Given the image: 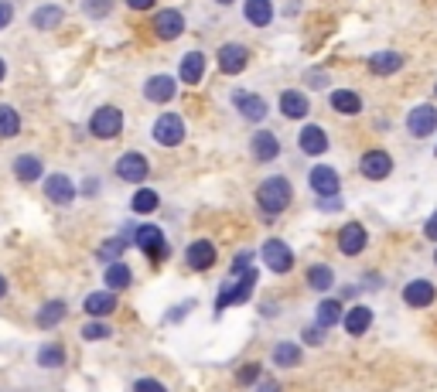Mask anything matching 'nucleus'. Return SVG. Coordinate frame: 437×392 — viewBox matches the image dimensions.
Here are the masks:
<instances>
[{"label":"nucleus","mask_w":437,"mask_h":392,"mask_svg":"<svg viewBox=\"0 0 437 392\" xmlns=\"http://www.w3.org/2000/svg\"><path fill=\"white\" fill-rule=\"evenodd\" d=\"M291 198H294V191H291V181L283 174L263 177L260 188H256V205H260L263 215H281V212H287Z\"/></svg>","instance_id":"1"},{"label":"nucleus","mask_w":437,"mask_h":392,"mask_svg":"<svg viewBox=\"0 0 437 392\" xmlns=\"http://www.w3.org/2000/svg\"><path fill=\"white\" fill-rule=\"evenodd\" d=\"M253 287H256V267H250L246 273H239L233 280H226L218 287V297H216V317L226 307H236V304H246L253 297Z\"/></svg>","instance_id":"2"},{"label":"nucleus","mask_w":437,"mask_h":392,"mask_svg":"<svg viewBox=\"0 0 437 392\" xmlns=\"http://www.w3.org/2000/svg\"><path fill=\"white\" fill-rule=\"evenodd\" d=\"M134 242H137V249H141L147 259H154V263L168 259V252H171L168 239H164V232H161L157 225H141V229L134 232Z\"/></svg>","instance_id":"3"},{"label":"nucleus","mask_w":437,"mask_h":392,"mask_svg":"<svg viewBox=\"0 0 437 392\" xmlns=\"http://www.w3.org/2000/svg\"><path fill=\"white\" fill-rule=\"evenodd\" d=\"M120 130H124V113L116 110V106H99V110L89 116V133L99 137V140L120 137Z\"/></svg>","instance_id":"4"},{"label":"nucleus","mask_w":437,"mask_h":392,"mask_svg":"<svg viewBox=\"0 0 437 392\" xmlns=\"http://www.w3.org/2000/svg\"><path fill=\"white\" fill-rule=\"evenodd\" d=\"M260 256H263V267H270L273 273H281V277L294 269V252H291V246L283 239H266Z\"/></svg>","instance_id":"5"},{"label":"nucleus","mask_w":437,"mask_h":392,"mask_svg":"<svg viewBox=\"0 0 437 392\" xmlns=\"http://www.w3.org/2000/svg\"><path fill=\"white\" fill-rule=\"evenodd\" d=\"M233 106H236V113H239L246 123H263L266 113H270V106H266L263 96L246 93V89H236V93H233Z\"/></svg>","instance_id":"6"},{"label":"nucleus","mask_w":437,"mask_h":392,"mask_svg":"<svg viewBox=\"0 0 437 392\" xmlns=\"http://www.w3.org/2000/svg\"><path fill=\"white\" fill-rule=\"evenodd\" d=\"M308 185L318 198H335L338 191H342V177L335 167H328V164H314L311 174H308Z\"/></svg>","instance_id":"7"},{"label":"nucleus","mask_w":437,"mask_h":392,"mask_svg":"<svg viewBox=\"0 0 437 392\" xmlns=\"http://www.w3.org/2000/svg\"><path fill=\"white\" fill-rule=\"evenodd\" d=\"M406 130H410L417 140H427V137L437 130V106H431V103L413 106V110L406 113Z\"/></svg>","instance_id":"8"},{"label":"nucleus","mask_w":437,"mask_h":392,"mask_svg":"<svg viewBox=\"0 0 437 392\" xmlns=\"http://www.w3.org/2000/svg\"><path fill=\"white\" fill-rule=\"evenodd\" d=\"M154 140L161 147H178V143L185 140V120L178 113H161L154 123Z\"/></svg>","instance_id":"9"},{"label":"nucleus","mask_w":437,"mask_h":392,"mask_svg":"<svg viewBox=\"0 0 437 392\" xmlns=\"http://www.w3.org/2000/svg\"><path fill=\"white\" fill-rule=\"evenodd\" d=\"M151 171V164H147V157L141 150H126L120 160H116V177L126 181V185H144V177Z\"/></svg>","instance_id":"10"},{"label":"nucleus","mask_w":437,"mask_h":392,"mask_svg":"<svg viewBox=\"0 0 437 392\" xmlns=\"http://www.w3.org/2000/svg\"><path fill=\"white\" fill-rule=\"evenodd\" d=\"M366 246H369V232L362 222H345L338 229V252L342 256H359V252H366Z\"/></svg>","instance_id":"11"},{"label":"nucleus","mask_w":437,"mask_h":392,"mask_svg":"<svg viewBox=\"0 0 437 392\" xmlns=\"http://www.w3.org/2000/svg\"><path fill=\"white\" fill-rule=\"evenodd\" d=\"M359 171H362V177H369V181H383V177L393 174V157L386 154V150H366L359 160Z\"/></svg>","instance_id":"12"},{"label":"nucleus","mask_w":437,"mask_h":392,"mask_svg":"<svg viewBox=\"0 0 437 392\" xmlns=\"http://www.w3.org/2000/svg\"><path fill=\"white\" fill-rule=\"evenodd\" d=\"M185 263L191 269H199V273H205V269L216 267V246L209 242V239H191L185 249Z\"/></svg>","instance_id":"13"},{"label":"nucleus","mask_w":437,"mask_h":392,"mask_svg":"<svg viewBox=\"0 0 437 392\" xmlns=\"http://www.w3.org/2000/svg\"><path fill=\"white\" fill-rule=\"evenodd\" d=\"M250 150H253V160H260V164H270V160H277L281 157V140H277V133L273 130H256L250 140Z\"/></svg>","instance_id":"14"},{"label":"nucleus","mask_w":437,"mask_h":392,"mask_svg":"<svg viewBox=\"0 0 437 392\" xmlns=\"http://www.w3.org/2000/svg\"><path fill=\"white\" fill-rule=\"evenodd\" d=\"M250 62V51L246 45H239V41H229V45L218 48V68L226 72V76H239L243 68Z\"/></svg>","instance_id":"15"},{"label":"nucleus","mask_w":437,"mask_h":392,"mask_svg":"<svg viewBox=\"0 0 437 392\" xmlns=\"http://www.w3.org/2000/svg\"><path fill=\"white\" fill-rule=\"evenodd\" d=\"M297 147H301V150H304L308 157L328 154V133H325V126H318V123L301 126V133H297Z\"/></svg>","instance_id":"16"},{"label":"nucleus","mask_w":437,"mask_h":392,"mask_svg":"<svg viewBox=\"0 0 437 392\" xmlns=\"http://www.w3.org/2000/svg\"><path fill=\"white\" fill-rule=\"evenodd\" d=\"M154 31H157V38H164V41H174L178 34L185 31V14H181V11H174V7H164V11H157Z\"/></svg>","instance_id":"17"},{"label":"nucleus","mask_w":437,"mask_h":392,"mask_svg":"<svg viewBox=\"0 0 437 392\" xmlns=\"http://www.w3.org/2000/svg\"><path fill=\"white\" fill-rule=\"evenodd\" d=\"M174 89H178V82H174V76H168V72L151 76L147 82H144V96H147V103H171Z\"/></svg>","instance_id":"18"},{"label":"nucleus","mask_w":437,"mask_h":392,"mask_svg":"<svg viewBox=\"0 0 437 392\" xmlns=\"http://www.w3.org/2000/svg\"><path fill=\"white\" fill-rule=\"evenodd\" d=\"M437 300V287L431 280H410L403 287V304L406 307H431Z\"/></svg>","instance_id":"19"},{"label":"nucleus","mask_w":437,"mask_h":392,"mask_svg":"<svg viewBox=\"0 0 437 392\" xmlns=\"http://www.w3.org/2000/svg\"><path fill=\"white\" fill-rule=\"evenodd\" d=\"M270 361L277 368H297L304 361V348L297 345V341H277V345L270 348Z\"/></svg>","instance_id":"20"},{"label":"nucleus","mask_w":437,"mask_h":392,"mask_svg":"<svg viewBox=\"0 0 437 392\" xmlns=\"http://www.w3.org/2000/svg\"><path fill=\"white\" fill-rule=\"evenodd\" d=\"M281 113L287 120H304L308 113H311V103H308V96L301 93V89H283L281 93Z\"/></svg>","instance_id":"21"},{"label":"nucleus","mask_w":437,"mask_h":392,"mask_svg":"<svg viewBox=\"0 0 437 392\" xmlns=\"http://www.w3.org/2000/svg\"><path fill=\"white\" fill-rule=\"evenodd\" d=\"M45 195L55 205H72V198H76V185H72L65 174H51V177L45 181Z\"/></svg>","instance_id":"22"},{"label":"nucleus","mask_w":437,"mask_h":392,"mask_svg":"<svg viewBox=\"0 0 437 392\" xmlns=\"http://www.w3.org/2000/svg\"><path fill=\"white\" fill-rule=\"evenodd\" d=\"M342 328L348 331L352 338H359V334H366V331L373 328V311H369V307H362V304H356L352 311H345Z\"/></svg>","instance_id":"23"},{"label":"nucleus","mask_w":437,"mask_h":392,"mask_svg":"<svg viewBox=\"0 0 437 392\" xmlns=\"http://www.w3.org/2000/svg\"><path fill=\"white\" fill-rule=\"evenodd\" d=\"M178 76L185 86H199L205 76V55L202 51H188L185 58H181V68H178Z\"/></svg>","instance_id":"24"},{"label":"nucleus","mask_w":437,"mask_h":392,"mask_svg":"<svg viewBox=\"0 0 437 392\" xmlns=\"http://www.w3.org/2000/svg\"><path fill=\"white\" fill-rule=\"evenodd\" d=\"M328 103H331V110L342 113V116H356V113H362V96L352 93V89H335V93L328 96Z\"/></svg>","instance_id":"25"},{"label":"nucleus","mask_w":437,"mask_h":392,"mask_svg":"<svg viewBox=\"0 0 437 392\" xmlns=\"http://www.w3.org/2000/svg\"><path fill=\"white\" fill-rule=\"evenodd\" d=\"M116 311V294L113 290H96L86 297V314L89 317H109V314Z\"/></svg>","instance_id":"26"},{"label":"nucleus","mask_w":437,"mask_h":392,"mask_svg":"<svg viewBox=\"0 0 437 392\" xmlns=\"http://www.w3.org/2000/svg\"><path fill=\"white\" fill-rule=\"evenodd\" d=\"M400 68H403V55L400 51H376L373 58H369V72L373 76H393Z\"/></svg>","instance_id":"27"},{"label":"nucleus","mask_w":437,"mask_h":392,"mask_svg":"<svg viewBox=\"0 0 437 392\" xmlns=\"http://www.w3.org/2000/svg\"><path fill=\"white\" fill-rule=\"evenodd\" d=\"M243 17L250 21L253 28H266V24L273 21V0H246Z\"/></svg>","instance_id":"28"},{"label":"nucleus","mask_w":437,"mask_h":392,"mask_svg":"<svg viewBox=\"0 0 437 392\" xmlns=\"http://www.w3.org/2000/svg\"><path fill=\"white\" fill-rule=\"evenodd\" d=\"M130 283H134L130 267H126L124 259H113V263L106 267V290H113V294H116V290H126Z\"/></svg>","instance_id":"29"},{"label":"nucleus","mask_w":437,"mask_h":392,"mask_svg":"<svg viewBox=\"0 0 437 392\" xmlns=\"http://www.w3.org/2000/svg\"><path fill=\"white\" fill-rule=\"evenodd\" d=\"M308 287L318 290V294H328V290L335 287V269L328 267V263H314V267H308Z\"/></svg>","instance_id":"30"},{"label":"nucleus","mask_w":437,"mask_h":392,"mask_svg":"<svg viewBox=\"0 0 437 392\" xmlns=\"http://www.w3.org/2000/svg\"><path fill=\"white\" fill-rule=\"evenodd\" d=\"M342 317H345V311L338 300H321L318 311H314V324H321L328 331V328H335V324H342Z\"/></svg>","instance_id":"31"},{"label":"nucleus","mask_w":437,"mask_h":392,"mask_svg":"<svg viewBox=\"0 0 437 392\" xmlns=\"http://www.w3.org/2000/svg\"><path fill=\"white\" fill-rule=\"evenodd\" d=\"M14 174L24 181V185H31V181H38L41 177V157L34 154H21L14 160Z\"/></svg>","instance_id":"32"},{"label":"nucleus","mask_w":437,"mask_h":392,"mask_svg":"<svg viewBox=\"0 0 437 392\" xmlns=\"http://www.w3.org/2000/svg\"><path fill=\"white\" fill-rule=\"evenodd\" d=\"M62 7H55V4H48V7H38L31 14V24L38 31H51V28H59V21H62Z\"/></svg>","instance_id":"33"},{"label":"nucleus","mask_w":437,"mask_h":392,"mask_svg":"<svg viewBox=\"0 0 437 392\" xmlns=\"http://www.w3.org/2000/svg\"><path fill=\"white\" fill-rule=\"evenodd\" d=\"M157 205H161V198H157L154 188H137V195L130 198V208L137 215H151V212H157Z\"/></svg>","instance_id":"34"},{"label":"nucleus","mask_w":437,"mask_h":392,"mask_svg":"<svg viewBox=\"0 0 437 392\" xmlns=\"http://www.w3.org/2000/svg\"><path fill=\"white\" fill-rule=\"evenodd\" d=\"M65 314H69V307H65L62 300H48L45 307L38 311V324L41 328H55L59 321H65Z\"/></svg>","instance_id":"35"},{"label":"nucleus","mask_w":437,"mask_h":392,"mask_svg":"<svg viewBox=\"0 0 437 392\" xmlns=\"http://www.w3.org/2000/svg\"><path fill=\"white\" fill-rule=\"evenodd\" d=\"M21 133V116L14 106H0V137H17Z\"/></svg>","instance_id":"36"},{"label":"nucleus","mask_w":437,"mask_h":392,"mask_svg":"<svg viewBox=\"0 0 437 392\" xmlns=\"http://www.w3.org/2000/svg\"><path fill=\"white\" fill-rule=\"evenodd\" d=\"M62 361H65L62 345H45L41 351H38V365H45V368H59Z\"/></svg>","instance_id":"37"},{"label":"nucleus","mask_w":437,"mask_h":392,"mask_svg":"<svg viewBox=\"0 0 437 392\" xmlns=\"http://www.w3.org/2000/svg\"><path fill=\"white\" fill-rule=\"evenodd\" d=\"M109 334H113V331H109V324H103V321H89V324L82 328V338H86V341H103Z\"/></svg>","instance_id":"38"},{"label":"nucleus","mask_w":437,"mask_h":392,"mask_svg":"<svg viewBox=\"0 0 437 392\" xmlns=\"http://www.w3.org/2000/svg\"><path fill=\"white\" fill-rule=\"evenodd\" d=\"M256 378H260V365H256V361H250V365H239V368H236V382H239V386H253Z\"/></svg>","instance_id":"39"},{"label":"nucleus","mask_w":437,"mask_h":392,"mask_svg":"<svg viewBox=\"0 0 437 392\" xmlns=\"http://www.w3.org/2000/svg\"><path fill=\"white\" fill-rule=\"evenodd\" d=\"M124 249H126V239H109V242H103V246H99V256L113 263V259H116Z\"/></svg>","instance_id":"40"},{"label":"nucleus","mask_w":437,"mask_h":392,"mask_svg":"<svg viewBox=\"0 0 437 392\" xmlns=\"http://www.w3.org/2000/svg\"><path fill=\"white\" fill-rule=\"evenodd\" d=\"M250 263H253V249H239L236 252V259H233V277H239V273H246L250 269Z\"/></svg>","instance_id":"41"},{"label":"nucleus","mask_w":437,"mask_h":392,"mask_svg":"<svg viewBox=\"0 0 437 392\" xmlns=\"http://www.w3.org/2000/svg\"><path fill=\"white\" fill-rule=\"evenodd\" d=\"M191 311H195V300H185V304H178L174 311L164 314V321H168V324H178V321H181L185 314H191Z\"/></svg>","instance_id":"42"},{"label":"nucleus","mask_w":437,"mask_h":392,"mask_svg":"<svg viewBox=\"0 0 437 392\" xmlns=\"http://www.w3.org/2000/svg\"><path fill=\"white\" fill-rule=\"evenodd\" d=\"M134 392H168L164 389V386H161V382H157V378H137V382H134Z\"/></svg>","instance_id":"43"},{"label":"nucleus","mask_w":437,"mask_h":392,"mask_svg":"<svg viewBox=\"0 0 437 392\" xmlns=\"http://www.w3.org/2000/svg\"><path fill=\"white\" fill-rule=\"evenodd\" d=\"M109 4H113V0H86V14H89V17H103L109 11Z\"/></svg>","instance_id":"44"},{"label":"nucleus","mask_w":437,"mask_h":392,"mask_svg":"<svg viewBox=\"0 0 437 392\" xmlns=\"http://www.w3.org/2000/svg\"><path fill=\"white\" fill-rule=\"evenodd\" d=\"M301 341H308V345H321V341H325V328H321V324L308 328L304 334H301Z\"/></svg>","instance_id":"45"},{"label":"nucleus","mask_w":437,"mask_h":392,"mask_svg":"<svg viewBox=\"0 0 437 392\" xmlns=\"http://www.w3.org/2000/svg\"><path fill=\"white\" fill-rule=\"evenodd\" d=\"M11 21H14V7H11L7 0H0V31H4Z\"/></svg>","instance_id":"46"},{"label":"nucleus","mask_w":437,"mask_h":392,"mask_svg":"<svg viewBox=\"0 0 437 392\" xmlns=\"http://www.w3.org/2000/svg\"><path fill=\"white\" fill-rule=\"evenodd\" d=\"M318 208L328 212V215H331V212H338V195H335V198H318Z\"/></svg>","instance_id":"47"},{"label":"nucleus","mask_w":437,"mask_h":392,"mask_svg":"<svg viewBox=\"0 0 437 392\" xmlns=\"http://www.w3.org/2000/svg\"><path fill=\"white\" fill-rule=\"evenodd\" d=\"M423 235H427V239H434V242H437V212H434V215H431L427 222H423Z\"/></svg>","instance_id":"48"},{"label":"nucleus","mask_w":437,"mask_h":392,"mask_svg":"<svg viewBox=\"0 0 437 392\" xmlns=\"http://www.w3.org/2000/svg\"><path fill=\"white\" fill-rule=\"evenodd\" d=\"M126 7H134V11H151L154 0H126Z\"/></svg>","instance_id":"49"},{"label":"nucleus","mask_w":437,"mask_h":392,"mask_svg":"<svg viewBox=\"0 0 437 392\" xmlns=\"http://www.w3.org/2000/svg\"><path fill=\"white\" fill-rule=\"evenodd\" d=\"M256 392H283V389H281V382H273V378H266V382H263V386H260V389H256Z\"/></svg>","instance_id":"50"},{"label":"nucleus","mask_w":437,"mask_h":392,"mask_svg":"<svg viewBox=\"0 0 437 392\" xmlns=\"http://www.w3.org/2000/svg\"><path fill=\"white\" fill-rule=\"evenodd\" d=\"M82 191H86V195H96V191H99V181H93V177H89V181H86V188H82Z\"/></svg>","instance_id":"51"},{"label":"nucleus","mask_w":437,"mask_h":392,"mask_svg":"<svg viewBox=\"0 0 437 392\" xmlns=\"http://www.w3.org/2000/svg\"><path fill=\"white\" fill-rule=\"evenodd\" d=\"M356 294H362V287H345L342 297H356Z\"/></svg>","instance_id":"52"},{"label":"nucleus","mask_w":437,"mask_h":392,"mask_svg":"<svg viewBox=\"0 0 437 392\" xmlns=\"http://www.w3.org/2000/svg\"><path fill=\"white\" fill-rule=\"evenodd\" d=\"M4 294H7V280L0 277V297H4Z\"/></svg>","instance_id":"53"},{"label":"nucleus","mask_w":437,"mask_h":392,"mask_svg":"<svg viewBox=\"0 0 437 392\" xmlns=\"http://www.w3.org/2000/svg\"><path fill=\"white\" fill-rule=\"evenodd\" d=\"M4 76H7V65H4V62H0V78H4Z\"/></svg>","instance_id":"54"},{"label":"nucleus","mask_w":437,"mask_h":392,"mask_svg":"<svg viewBox=\"0 0 437 392\" xmlns=\"http://www.w3.org/2000/svg\"><path fill=\"white\" fill-rule=\"evenodd\" d=\"M216 4H233V0H216Z\"/></svg>","instance_id":"55"},{"label":"nucleus","mask_w":437,"mask_h":392,"mask_svg":"<svg viewBox=\"0 0 437 392\" xmlns=\"http://www.w3.org/2000/svg\"><path fill=\"white\" fill-rule=\"evenodd\" d=\"M434 263H437V249H434Z\"/></svg>","instance_id":"56"}]
</instances>
